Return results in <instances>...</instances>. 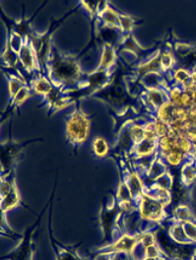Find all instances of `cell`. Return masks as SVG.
<instances>
[{
	"label": "cell",
	"instance_id": "cell-1",
	"mask_svg": "<svg viewBox=\"0 0 196 260\" xmlns=\"http://www.w3.org/2000/svg\"><path fill=\"white\" fill-rule=\"evenodd\" d=\"M46 75L54 87L67 94L77 90L85 73L77 56L62 53L53 46L46 67Z\"/></svg>",
	"mask_w": 196,
	"mask_h": 260
},
{
	"label": "cell",
	"instance_id": "cell-2",
	"mask_svg": "<svg viewBox=\"0 0 196 260\" xmlns=\"http://www.w3.org/2000/svg\"><path fill=\"white\" fill-rule=\"evenodd\" d=\"M123 215L124 213L120 209L115 199L111 206L107 204L102 205L99 219L103 234V245L114 244L123 235L121 227L118 224Z\"/></svg>",
	"mask_w": 196,
	"mask_h": 260
},
{
	"label": "cell",
	"instance_id": "cell-3",
	"mask_svg": "<svg viewBox=\"0 0 196 260\" xmlns=\"http://www.w3.org/2000/svg\"><path fill=\"white\" fill-rule=\"evenodd\" d=\"M90 131L91 119L89 115L77 106L66 118V139L74 148H78L88 140Z\"/></svg>",
	"mask_w": 196,
	"mask_h": 260
},
{
	"label": "cell",
	"instance_id": "cell-4",
	"mask_svg": "<svg viewBox=\"0 0 196 260\" xmlns=\"http://www.w3.org/2000/svg\"><path fill=\"white\" fill-rule=\"evenodd\" d=\"M43 141V138H37L24 142H16L12 139L2 142L1 144V177L7 176L15 171L17 164L21 157L22 152L29 144Z\"/></svg>",
	"mask_w": 196,
	"mask_h": 260
},
{
	"label": "cell",
	"instance_id": "cell-5",
	"mask_svg": "<svg viewBox=\"0 0 196 260\" xmlns=\"http://www.w3.org/2000/svg\"><path fill=\"white\" fill-rule=\"evenodd\" d=\"M166 208L158 198L145 192L138 202L137 211L142 221L152 224H161L170 218Z\"/></svg>",
	"mask_w": 196,
	"mask_h": 260
},
{
	"label": "cell",
	"instance_id": "cell-6",
	"mask_svg": "<svg viewBox=\"0 0 196 260\" xmlns=\"http://www.w3.org/2000/svg\"><path fill=\"white\" fill-rule=\"evenodd\" d=\"M42 216L36 221L33 226L28 228L24 233L23 237L20 239V243L10 250L8 253L1 256L2 260H34V255L36 252L34 235L40 226Z\"/></svg>",
	"mask_w": 196,
	"mask_h": 260
},
{
	"label": "cell",
	"instance_id": "cell-7",
	"mask_svg": "<svg viewBox=\"0 0 196 260\" xmlns=\"http://www.w3.org/2000/svg\"><path fill=\"white\" fill-rule=\"evenodd\" d=\"M156 237L158 244H160L164 252L173 260H190L196 251V244H177L173 242L169 237L161 234V232H156Z\"/></svg>",
	"mask_w": 196,
	"mask_h": 260
},
{
	"label": "cell",
	"instance_id": "cell-8",
	"mask_svg": "<svg viewBox=\"0 0 196 260\" xmlns=\"http://www.w3.org/2000/svg\"><path fill=\"white\" fill-rule=\"evenodd\" d=\"M142 234L137 235H130V234H123L118 240H116L114 244L109 245H101L94 249L95 252H115V253H126L128 255H132L134 249L136 248L137 244L142 239Z\"/></svg>",
	"mask_w": 196,
	"mask_h": 260
},
{
	"label": "cell",
	"instance_id": "cell-9",
	"mask_svg": "<svg viewBox=\"0 0 196 260\" xmlns=\"http://www.w3.org/2000/svg\"><path fill=\"white\" fill-rule=\"evenodd\" d=\"M138 99L149 115H154L164 104L169 101V92L166 88L142 90L138 95Z\"/></svg>",
	"mask_w": 196,
	"mask_h": 260
},
{
	"label": "cell",
	"instance_id": "cell-10",
	"mask_svg": "<svg viewBox=\"0 0 196 260\" xmlns=\"http://www.w3.org/2000/svg\"><path fill=\"white\" fill-rule=\"evenodd\" d=\"M49 240L51 243L52 249L55 253L56 260H84L78 255L76 249L79 246V244L74 245H66L57 242V240L53 237L51 230V222L49 221Z\"/></svg>",
	"mask_w": 196,
	"mask_h": 260
},
{
	"label": "cell",
	"instance_id": "cell-11",
	"mask_svg": "<svg viewBox=\"0 0 196 260\" xmlns=\"http://www.w3.org/2000/svg\"><path fill=\"white\" fill-rule=\"evenodd\" d=\"M119 13L109 2H99L97 21L102 26L119 30Z\"/></svg>",
	"mask_w": 196,
	"mask_h": 260
},
{
	"label": "cell",
	"instance_id": "cell-12",
	"mask_svg": "<svg viewBox=\"0 0 196 260\" xmlns=\"http://www.w3.org/2000/svg\"><path fill=\"white\" fill-rule=\"evenodd\" d=\"M18 57H19V64L25 69V71H27L30 74L35 73L36 71L39 73L37 53L29 43V38L25 39V44L20 50Z\"/></svg>",
	"mask_w": 196,
	"mask_h": 260
},
{
	"label": "cell",
	"instance_id": "cell-13",
	"mask_svg": "<svg viewBox=\"0 0 196 260\" xmlns=\"http://www.w3.org/2000/svg\"><path fill=\"white\" fill-rule=\"evenodd\" d=\"M158 141L159 140H150L145 138L141 142L135 144L129 155L131 161H137L154 156L158 152Z\"/></svg>",
	"mask_w": 196,
	"mask_h": 260
},
{
	"label": "cell",
	"instance_id": "cell-14",
	"mask_svg": "<svg viewBox=\"0 0 196 260\" xmlns=\"http://www.w3.org/2000/svg\"><path fill=\"white\" fill-rule=\"evenodd\" d=\"M180 180L182 185L190 188L196 184V161L188 158L180 167Z\"/></svg>",
	"mask_w": 196,
	"mask_h": 260
},
{
	"label": "cell",
	"instance_id": "cell-15",
	"mask_svg": "<svg viewBox=\"0 0 196 260\" xmlns=\"http://www.w3.org/2000/svg\"><path fill=\"white\" fill-rule=\"evenodd\" d=\"M117 59H118L117 49L112 45L103 44L100 64H99L97 68L103 69V70L114 69V68H115Z\"/></svg>",
	"mask_w": 196,
	"mask_h": 260
},
{
	"label": "cell",
	"instance_id": "cell-16",
	"mask_svg": "<svg viewBox=\"0 0 196 260\" xmlns=\"http://www.w3.org/2000/svg\"><path fill=\"white\" fill-rule=\"evenodd\" d=\"M22 204L23 203L21 200V195L19 192L17 183H15L12 189L7 194L1 197V206H0L1 214L6 215L10 210L16 208Z\"/></svg>",
	"mask_w": 196,
	"mask_h": 260
},
{
	"label": "cell",
	"instance_id": "cell-17",
	"mask_svg": "<svg viewBox=\"0 0 196 260\" xmlns=\"http://www.w3.org/2000/svg\"><path fill=\"white\" fill-rule=\"evenodd\" d=\"M169 220L182 224L185 222H196V217L189 205L186 203H180L174 207Z\"/></svg>",
	"mask_w": 196,
	"mask_h": 260
},
{
	"label": "cell",
	"instance_id": "cell-18",
	"mask_svg": "<svg viewBox=\"0 0 196 260\" xmlns=\"http://www.w3.org/2000/svg\"><path fill=\"white\" fill-rule=\"evenodd\" d=\"M29 86L33 91L34 95L45 98L53 89V85L47 75H39L29 81Z\"/></svg>",
	"mask_w": 196,
	"mask_h": 260
},
{
	"label": "cell",
	"instance_id": "cell-19",
	"mask_svg": "<svg viewBox=\"0 0 196 260\" xmlns=\"http://www.w3.org/2000/svg\"><path fill=\"white\" fill-rule=\"evenodd\" d=\"M169 220V219H168ZM169 230H168V236L169 238L177 243V244H183V245H189L192 244L188 238L186 237L183 228H182V224L181 223H178L172 220H169Z\"/></svg>",
	"mask_w": 196,
	"mask_h": 260
},
{
	"label": "cell",
	"instance_id": "cell-20",
	"mask_svg": "<svg viewBox=\"0 0 196 260\" xmlns=\"http://www.w3.org/2000/svg\"><path fill=\"white\" fill-rule=\"evenodd\" d=\"M32 96H34L33 91L30 88L29 84L25 85L24 87H22L19 90V92L14 97L9 100V104L5 109V113H8L11 110H14V109L21 107L26 101H28Z\"/></svg>",
	"mask_w": 196,
	"mask_h": 260
},
{
	"label": "cell",
	"instance_id": "cell-21",
	"mask_svg": "<svg viewBox=\"0 0 196 260\" xmlns=\"http://www.w3.org/2000/svg\"><path fill=\"white\" fill-rule=\"evenodd\" d=\"M160 62L162 66V70L165 74H169L173 72L178 67V60L177 57L173 51L172 47L166 48L161 50V56H160Z\"/></svg>",
	"mask_w": 196,
	"mask_h": 260
},
{
	"label": "cell",
	"instance_id": "cell-22",
	"mask_svg": "<svg viewBox=\"0 0 196 260\" xmlns=\"http://www.w3.org/2000/svg\"><path fill=\"white\" fill-rule=\"evenodd\" d=\"M92 153L98 159L106 158L111 151L108 140L103 136H96L92 141Z\"/></svg>",
	"mask_w": 196,
	"mask_h": 260
},
{
	"label": "cell",
	"instance_id": "cell-23",
	"mask_svg": "<svg viewBox=\"0 0 196 260\" xmlns=\"http://www.w3.org/2000/svg\"><path fill=\"white\" fill-rule=\"evenodd\" d=\"M137 26V19L135 17L127 15L124 13H119V31L122 37L132 36V32Z\"/></svg>",
	"mask_w": 196,
	"mask_h": 260
},
{
	"label": "cell",
	"instance_id": "cell-24",
	"mask_svg": "<svg viewBox=\"0 0 196 260\" xmlns=\"http://www.w3.org/2000/svg\"><path fill=\"white\" fill-rule=\"evenodd\" d=\"M171 75H172V83L180 85L181 87H185L190 82H192L191 71L182 67H177L173 72H171Z\"/></svg>",
	"mask_w": 196,
	"mask_h": 260
},
{
	"label": "cell",
	"instance_id": "cell-25",
	"mask_svg": "<svg viewBox=\"0 0 196 260\" xmlns=\"http://www.w3.org/2000/svg\"><path fill=\"white\" fill-rule=\"evenodd\" d=\"M174 110H175L174 105L170 101H168L167 103H165L163 106L156 112V114H154V116H156L157 118L161 119L164 122L170 124L172 122V120H173Z\"/></svg>",
	"mask_w": 196,
	"mask_h": 260
},
{
	"label": "cell",
	"instance_id": "cell-26",
	"mask_svg": "<svg viewBox=\"0 0 196 260\" xmlns=\"http://www.w3.org/2000/svg\"><path fill=\"white\" fill-rule=\"evenodd\" d=\"M149 116H150L151 119L153 120L154 127H155V130H156V133H157L158 137L161 138V137H164V136H167V135L169 134L170 128H171V127H170V124L164 122L161 119L157 118V117L154 116V115H149Z\"/></svg>",
	"mask_w": 196,
	"mask_h": 260
},
{
	"label": "cell",
	"instance_id": "cell-27",
	"mask_svg": "<svg viewBox=\"0 0 196 260\" xmlns=\"http://www.w3.org/2000/svg\"><path fill=\"white\" fill-rule=\"evenodd\" d=\"M117 253L115 252H95V255L91 260H115V256Z\"/></svg>",
	"mask_w": 196,
	"mask_h": 260
},
{
	"label": "cell",
	"instance_id": "cell-28",
	"mask_svg": "<svg viewBox=\"0 0 196 260\" xmlns=\"http://www.w3.org/2000/svg\"><path fill=\"white\" fill-rule=\"evenodd\" d=\"M190 260H196V251L194 252V254L192 255V257H191V259Z\"/></svg>",
	"mask_w": 196,
	"mask_h": 260
}]
</instances>
